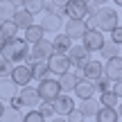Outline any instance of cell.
I'll list each match as a JSON object with an SVG mask.
<instances>
[{"mask_svg": "<svg viewBox=\"0 0 122 122\" xmlns=\"http://www.w3.org/2000/svg\"><path fill=\"white\" fill-rule=\"evenodd\" d=\"M0 54L5 59H9L11 63H27V59H30V43L25 39H20V36L7 39L2 50H0Z\"/></svg>", "mask_w": 122, "mask_h": 122, "instance_id": "6da1fadb", "label": "cell"}, {"mask_svg": "<svg viewBox=\"0 0 122 122\" xmlns=\"http://www.w3.org/2000/svg\"><path fill=\"white\" fill-rule=\"evenodd\" d=\"M93 18H95V27H97V30H102V32L115 30V27H118V20H120L118 11L111 9V7H106V5L97 9V14H95Z\"/></svg>", "mask_w": 122, "mask_h": 122, "instance_id": "7a4b0ae2", "label": "cell"}, {"mask_svg": "<svg viewBox=\"0 0 122 122\" xmlns=\"http://www.w3.org/2000/svg\"><path fill=\"white\" fill-rule=\"evenodd\" d=\"M39 95H41V100L43 102H54L57 97L61 95V84H59V79H50V77H45V79H41L39 81Z\"/></svg>", "mask_w": 122, "mask_h": 122, "instance_id": "3957f363", "label": "cell"}, {"mask_svg": "<svg viewBox=\"0 0 122 122\" xmlns=\"http://www.w3.org/2000/svg\"><path fill=\"white\" fill-rule=\"evenodd\" d=\"M104 41H106L104 32L97 30V27H88L86 34L81 36V43L86 45V50H91V52H100L102 45H104Z\"/></svg>", "mask_w": 122, "mask_h": 122, "instance_id": "277c9868", "label": "cell"}, {"mask_svg": "<svg viewBox=\"0 0 122 122\" xmlns=\"http://www.w3.org/2000/svg\"><path fill=\"white\" fill-rule=\"evenodd\" d=\"M11 79H14V84H16L18 88L27 86V84L34 79V75H32V66L30 63H16L14 70H11Z\"/></svg>", "mask_w": 122, "mask_h": 122, "instance_id": "5b68a950", "label": "cell"}, {"mask_svg": "<svg viewBox=\"0 0 122 122\" xmlns=\"http://www.w3.org/2000/svg\"><path fill=\"white\" fill-rule=\"evenodd\" d=\"M86 30H88V23L84 20V18H68L66 20V25H63V32L70 36V39H81L84 34H86Z\"/></svg>", "mask_w": 122, "mask_h": 122, "instance_id": "8992f818", "label": "cell"}, {"mask_svg": "<svg viewBox=\"0 0 122 122\" xmlns=\"http://www.w3.org/2000/svg\"><path fill=\"white\" fill-rule=\"evenodd\" d=\"M18 97H20V102H23V106H27V109H34V106H39L41 104V95H39V88H34V86H20L18 88Z\"/></svg>", "mask_w": 122, "mask_h": 122, "instance_id": "52a82bcc", "label": "cell"}, {"mask_svg": "<svg viewBox=\"0 0 122 122\" xmlns=\"http://www.w3.org/2000/svg\"><path fill=\"white\" fill-rule=\"evenodd\" d=\"M68 59H70V66H75L77 70H81V66L91 59V50H86V45H72L68 50Z\"/></svg>", "mask_w": 122, "mask_h": 122, "instance_id": "ba28073f", "label": "cell"}, {"mask_svg": "<svg viewBox=\"0 0 122 122\" xmlns=\"http://www.w3.org/2000/svg\"><path fill=\"white\" fill-rule=\"evenodd\" d=\"M88 2H84V0H68V5L63 7V16L66 18H84L86 20L88 16Z\"/></svg>", "mask_w": 122, "mask_h": 122, "instance_id": "9c48e42d", "label": "cell"}, {"mask_svg": "<svg viewBox=\"0 0 122 122\" xmlns=\"http://www.w3.org/2000/svg\"><path fill=\"white\" fill-rule=\"evenodd\" d=\"M41 27H43V32H52V34H59L61 32V25H63V18L59 16V14H52V11H43V16H41Z\"/></svg>", "mask_w": 122, "mask_h": 122, "instance_id": "30bf717a", "label": "cell"}, {"mask_svg": "<svg viewBox=\"0 0 122 122\" xmlns=\"http://www.w3.org/2000/svg\"><path fill=\"white\" fill-rule=\"evenodd\" d=\"M48 66H50V72H52V75L61 77L63 72L70 70V59H68V54H57V52H54L52 57L48 59Z\"/></svg>", "mask_w": 122, "mask_h": 122, "instance_id": "8fae6325", "label": "cell"}, {"mask_svg": "<svg viewBox=\"0 0 122 122\" xmlns=\"http://www.w3.org/2000/svg\"><path fill=\"white\" fill-rule=\"evenodd\" d=\"M81 75L91 81H97V79L104 75V63H100L97 59H88L86 63L81 66Z\"/></svg>", "mask_w": 122, "mask_h": 122, "instance_id": "7c38bea8", "label": "cell"}, {"mask_svg": "<svg viewBox=\"0 0 122 122\" xmlns=\"http://www.w3.org/2000/svg\"><path fill=\"white\" fill-rule=\"evenodd\" d=\"M52 54H54L52 41H45V39H41L39 43H34L32 50H30V59H50Z\"/></svg>", "mask_w": 122, "mask_h": 122, "instance_id": "4fadbf2b", "label": "cell"}, {"mask_svg": "<svg viewBox=\"0 0 122 122\" xmlns=\"http://www.w3.org/2000/svg\"><path fill=\"white\" fill-rule=\"evenodd\" d=\"M104 75H106L109 79H113V81L122 79V57H111V59H106V63H104Z\"/></svg>", "mask_w": 122, "mask_h": 122, "instance_id": "5bb4252c", "label": "cell"}, {"mask_svg": "<svg viewBox=\"0 0 122 122\" xmlns=\"http://www.w3.org/2000/svg\"><path fill=\"white\" fill-rule=\"evenodd\" d=\"M52 104H54V113H57V115H68L70 111L77 106V104H75V100L68 95V93H61Z\"/></svg>", "mask_w": 122, "mask_h": 122, "instance_id": "9a60e30c", "label": "cell"}, {"mask_svg": "<svg viewBox=\"0 0 122 122\" xmlns=\"http://www.w3.org/2000/svg\"><path fill=\"white\" fill-rule=\"evenodd\" d=\"M75 95L79 97V100H88V97H95V81H91V79L81 77L77 81V86H75Z\"/></svg>", "mask_w": 122, "mask_h": 122, "instance_id": "2e32d148", "label": "cell"}, {"mask_svg": "<svg viewBox=\"0 0 122 122\" xmlns=\"http://www.w3.org/2000/svg\"><path fill=\"white\" fill-rule=\"evenodd\" d=\"M84 75H81V70H77V72H63L59 77V84H61V93H72L75 91V86H77V81L81 79Z\"/></svg>", "mask_w": 122, "mask_h": 122, "instance_id": "e0dca14e", "label": "cell"}, {"mask_svg": "<svg viewBox=\"0 0 122 122\" xmlns=\"http://www.w3.org/2000/svg\"><path fill=\"white\" fill-rule=\"evenodd\" d=\"M11 20L18 25V30H27L30 25H34V14H32V11H27L25 7H18Z\"/></svg>", "mask_w": 122, "mask_h": 122, "instance_id": "ac0fdd59", "label": "cell"}, {"mask_svg": "<svg viewBox=\"0 0 122 122\" xmlns=\"http://www.w3.org/2000/svg\"><path fill=\"white\" fill-rule=\"evenodd\" d=\"M32 66V75H34V79H45L50 75V66H48V59H27Z\"/></svg>", "mask_w": 122, "mask_h": 122, "instance_id": "d6986e66", "label": "cell"}, {"mask_svg": "<svg viewBox=\"0 0 122 122\" xmlns=\"http://www.w3.org/2000/svg\"><path fill=\"white\" fill-rule=\"evenodd\" d=\"M100 102L95 100V97H88V100H79V106L77 109L84 113V118H95L97 115V111H100Z\"/></svg>", "mask_w": 122, "mask_h": 122, "instance_id": "ffe728a7", "label": "cell"}, {"mask_svg": "<svg viewBox=\"0 0 122 122\" xmlns=\"http://www.w3.org/2000/svg\"><path fill=\"white\" fill-rule=\"evenodd\" d=\"M14 95H18V86L14 84L11 77H2L0 79V100H11Z\"/></svg>", "mask_w": 122, "mask_h": 122, "instance_id": "44dd1931", "label": "cell"}, {"mask_svg": "<svg viewBox=\"0 0 122 122\" xmlns=\"http://www.w3.org/2000/svg\"><path fill=\"white\" fill-rule=\"evenodd\" d=\"M52 48H54V52H57V54H68V50L72 48V39H70L66 32H63V34L59 32V36L52 41Z\"/></svg>", "mask_w": 122, "mask_h": 122, "instance_id": "7402d4cb", "label": "cell"}, {"mask_svg": "<svg viewBox=\"0 0 122 122\" xmlns=\"http://www.w3.org/2000/svg\"><path fill=\"white\" fill-rule=\"evenodd\" d=\"M120 115L115 109H109V106H100V111H97L95 115V122H118Z\"/></svg>", "mask_w": 122, "mask_h": 122, "instance_id": "603a6c76", "label": "cell"}, {"mask_svg": "<svg viewBox=\"0 0 122 122\" xmlns=\"http://www.w3.org/2000/svg\"><path fill=\"white\" fill-rule=\"evenodd\" d=\"M43 34H45V32H43V27H41L39 23H34V25H30V27L25 30V41L34 45V43H39V41L43 39Z\"/></svg>", "mask_w": 122, "mask_h": 122, "instance_id": "cb8c5ba5", "label": "cell"}, {"mask_svg": "<svg viewBox=\"0 0 122 122\" xmlns=\"http://www.w3.org/2000/svg\"><path fill=\"white\" fill-rule=\"evenodd\" d=\"M16 9L18 7L14 5V0H0V20H11Z\"/></svg>", "mask_w": 122, "mask_h": 122, "instance_id": "d4e9b609", "label": "cell"}, {"mask_svg": "<svg viewBox=\"0 0 122 122\" xmlns=\"http://www.w3.org/2000/svg\"><path fill=\"white\" fill-rule=\"evenodd\" d=\"M100 54H102L104 59L118 57V54H120V45H118V43H113L111 39H106V41H104V45H102V50H100Z\"/></svg>", "mask_w": 122, "mask_h": 122, "instance_id": "484cf974", "label": "cell"}, {"mask_svg": "<svg viewBox=\"0 0 122 122\" xmlns=\"http://www.w3.org/2000/svg\"><path fill=\"white\" fill-rule=\"evenodd\" d=\"M18 25L14 20H2V25H0V34L5 36V39H16V34H18Z\"/></svg>", "mask_w": 122, "mask_h": 122, "instance_id": "4316f807", "label": "cell"}, {"mask_svg": "<svg viewBox=\"0 0 122 122\" xmlns=\"http://www.w3.org/2000/svg\"><path fill=\"white\" fill-rule=\"evenodd\" d=\"M100 104L102 106H109V109H115L120 104V97L115 95L113 91H106V93H100Z\"/></svg>", "mask_w": 122, "mask_h": 122, "instance_id": "83f0119b", "label": "cell"}, {"mask_svg": "<svg viewBox=\"0 0 122 122\" xmlns=\"http://www.w3.org/2000/svg\"><path fill=\"white\" fill-rule=\"evenodd\" d=\"M23 118H25V115L20 113V109H11V106H9V109H5V113H2V122H23Z\"/></svg>", "mask_w": 122, "mask_h": 122, "instance_id": "f1b7e54d", "label": "cell"}, {"mask_svg": "<svg viewBox=\"0 0 122 122\" xmlns=\"http://www.w3.org/2000/svg\"><path fill=\"white\" fill-rule=\"evenodd\" d=\"M95 91H100V93L113 91V79H109L106 75H102V77H100V79L95 81Z\"/></svg>", "mask_w": 122, "mask_h": 122, "instance_id": "f546056e", "label": "cell"}, {"mask_svg": "<svg viewBox=\"0 0 122 122\" xmlns=\"http://www.w3.org/2000/svg\"><path fill=\"white\" fill-rule=\"evenodd\" d=\"M23 7L36 16V14H41V11H43V0H23Z\"/></svg>", "mask_w": 122, "mask_h": 122, "instance_id": "4dcf8cb0", "label": "cell"}, {"mask_svg": "<svg viewBox=\"0 0 122 122\" xmlns=\"http://www.w3.org/2000/svg\"><path fill=\"white\" fill-rule=\"evenodd\" d=\"M14 66H16V63H11V61L5 59V57H0V79H2V77H11Z\"/></svg>", "mask_w": 122, "mask_h": 122, "instance_id": "1f68e13d", "label": "cell"}, {"mask_svg": "<svg viewBox=\"0 0 122 122\" xmlns=\"http://www.w3.org/2000/svg\"><path fill=\"white\" fill-rule=\"evenodd\" d=\"M39 111H41V115H43L45 120H48V118H54V115H57V113H54V104H52V102H43V100H41Z\"/></svg>", "mask_w": 122, "mask_h": 122, "instance_id": "d6a6232c", "label": "cell"}, {"mask_svg": "<svg viewBox=\"0 0 122 122\" xmlns=\"http://www.w3.org/2000/svg\"><path fill=\"white\" fill-rule=\"evenodd\" d=\"M23 122H45V118L41 115V111H39V109H32V111H27V113H25Z\"/></svg>", "mask_w": 122, "mask_h": 122, "instance_id": "836d02e7", "label": "cell"}, {"mask_svg": "<svg viewBox=\"0 0 122 122\" xmlns=\"http://www.w3.org/2000/svg\"><path fill=\"white\" fill-rule=\"evenodd\" d=\"M66 118H68V122H84V113L77 109V106H75V109L70 111V113L66 115Z\"/></svg>", "mask_w": 122, "mask_h": 122, "instance_id": "e575fe53", "label": "cell"}, {"mask_svg": "<svg viewBox=\"0 0 122 122\" xmlns=\"http://www.w3.org/2000/svg\"><path fill=\"white\" fill-rule=\"evenodd\" d=\"M109 34H111L109 39L113 41V43H118V45H122V25H118V27H115V30H111Z\"/></svg>", "mask_w": 122, "mask_h": 122, "instance_id": "d590c367", "label": "cell"}, {"mask_svg": "<svg viewBox=\"0 0 122 122\" xmlns=\"http://www.w3.org/2000/svg\"><path fill=\"white\" fill-rule=\"evenodd\" d=\"M9 106H11V109H23V102H20V97H18V95H14L11 100H9Z\"/></svg>", "mask_w": 122, "mask_h": 122, "instance_id": "8d00e7d4", "label": "cell"}, {"mask_svg": "<svg viewBox=\"0 0 122 122\" xmlns=\"http://www.w3.org/2000/svg\"><path fill=\"white\" fill-rule=\"evenodd\" d=\"M113 93L118 97H122V79H118V81H113Z\"/></svg>", "mask_w": 122, "mask_h": 122, "instance_id": "74e56055", "label": "cell"}, {"mask_svg": "<svg viewBox=\"0 0 122 122\" xmlns=\"http://www.w3.org/2000/svg\"><path fill=\"white\" fill-rule=\"evenodd\" d=\"M50 122H68V118H66V115H54Z\"/></svg>", "mask_w": 122, "mask_h": 122, "instance_id": "f35d334b", "label": "cell"}, {"mask_svg": "<svg viewBox=\"0 0 122 122\" xmlns=\"http://www.w3.org/2000/svg\"><path fill=\"white\" fill-rule=\"evenodd\" d=\"M54 5H59V7H66V5H68V0H52Z\"/></svg>", "mask_w": 122, "mask_h": 122, "instance_id": "ab89813d", "label": "cell"}, {"mask_svg": "<svg viewBox=\"0 0 122 122\" xmlns=\"http://www.w3.org/2000/svg\"><path fill=\"white\" fill-rule=\"evenodd\" d=\"M115 111H118V115H120V118H122V102H120V104H118V106H115Z\"/></svg>", "mask_w": 122, "mask_h": 122, "instance_id": "60d3db41", "label": "cell"}, {"mask_svg": "<svg viewBox=\"0 0 122 122\" xmlns=\"http://www.w3.org/2000/svg\"><path fill=\"white\" fill-rule=\"evenodd\" d=\"M95 2L100 5V7H104V5H106V2H111V0H95Z\"/></svg>", "mask_w": 122, "mask_h": 122, "instance_id": "b9f144b4", "label": "cell"}, {"mask_svg": "<svg viewBox=\"0 0 122 122\" xmlns=\"http://www.w3.org/2000/svg\"><path fill=\"white\" fill-rule=\"evenodd\" d=\"M2 113H5V104H2V100H0V118H2Z\"/></svg>", "mask_w": 122, "mask_h": 122, "instance_id": "7bdbcfd3", "label": "cell"}, {"mask_svg": "<svg viewBox=\"0 0 122 122\" xmlns=\"http://www.w3.org/2000/svg\"><path fill=\"white\" fill-rule=\"evenodd\" d=\"M5 41H7V39H5V36L0 34V50H2V45H5Z\"/></svg>", "mask_w": 122, "mask_h": 122, "instance_id": "ee69618b", "label": "cell"}, {"mask_svg": "<svg viewBox=\"0 0 122 122\" xmlns=\"http://www.w3.org/2000/svg\"><path fill=\"white\" fill-rule=\"evenodd\" d=\"M111 2H115L118 7H122V0H111Z\"/></svg>", "mask_w": 122, "mask_h": 122, "instance_id": "f6af8a7d", "label": "cell"}, {"mask_svg": "<svg viewBox=\"0 0 122 122\" xmlns=\"http://www.w3.org/2000/svg\"><path fill=\"white\" fill-rule=\"evenodd\" d=\"M84 2H91V0H84Z\"/></svg>", "mask_w": 122, "mask_h": 122, "instance_id": "bcb514c9", "label": "cell"}, {"mask_svg": "<svg viewBox=\"0 0 122 122\" xmlns=\"http://www.w3.org/2000/svg\"><path fill=\"white\" fill-rule=\"evenodd\" d=\"M0 25H2V20H0Z\"/></svg>", "mask_w": 122, "mask_h": 122, "instance_id": "7dc6e473", "label": "cell"}]
</instances>
